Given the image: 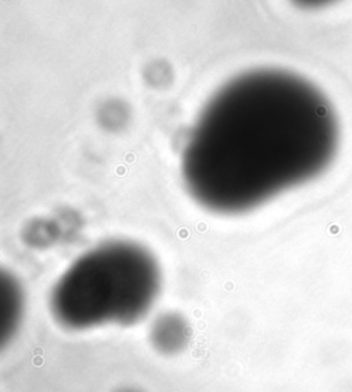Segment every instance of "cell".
Listing matches in <instances>:
<instances>
[{"instance_id": "obj_1", "label": "cell", "mask_w": 352, "mask_h": 392, "mask_svg": "<svg viewBox=\"0 0 352 392\" xmlns=\"http://www.w3.org/2000/svg\"><path fill=\"white\" fill-rule=\"evenodd\" d=\"M338 145L334 108L318 87L286 70H249L198 114L182 152V178L202 208L241 215L321 176Z\"/></svg>"}, {"instance_id": "obj_2", "label": "cell", "mask_w": 352, "mask_h": 392, "mask_svg": "<svg viewBox=\"0 0 352 392\" xmlns=\"http://www.w3.org/2000/svg\"><path fill=\"white\" fill-rule=\"evenodd\" d=\"M161 270L151 252L129 241H111L76 259L56 279L50 311L67 330L143 319L161 290Z\"/></svg>"}, {"instance_id": "obj_3", "label": "cell", "mask_w": 352, "mask_h": 392, "mask_svg": "<svg viewBox=\"0 0 352 392\" xmlns=\"http://www.w3.org/2000/svg\"><path fill=\"white\" fill-rule=\"evenodd\" d=\"M191 336L189 322L178 312H165L150 328V343L162 355H176L187 347Z\"/></svg>"}, {"instance_id": "obj_4", "label": "cell", "mask_w": 352, "mask_h": 392, "mask_svg": "<svg viewBox=\"0 0 352 392\" xmlns=\"http://www.w3.org/2000/svg\"><path fill=\"white\" fill-rule=\"evenodd\" d=\"M24 299L20 284L13 277L3 275L0 282V339H10L22 314Z\"/></svg>"}, {"instance_id": "obj_5", "label": "cell", "mask_w": 352, "mask_h": 392, "mask_svg": "<svg viewBox=\"0 0 352 392\" xmlns=\"http://www.w3.org/2000/svg\"><path fill=\"white\" fill-rule=\"evenodd\" d=\"M294 3L300 7L304 9H318V7H323L327 4H332L337 0H293Z\"/></svg>"}, {"instance_id": "obj_6", "label": "cell", "mask_w": 352, "mask_h": 392, "mask_svg": "<svg viewBox=\"0 0 352 392\" xmlns=\"http://www.w3.org/2000/svg\"><path fill=\"white\" fill-rule=\"evenodd\" d=\"M116 392H143L138 388H133V387H122V388L117 389Z\"/></svg>"}]
</instances>
